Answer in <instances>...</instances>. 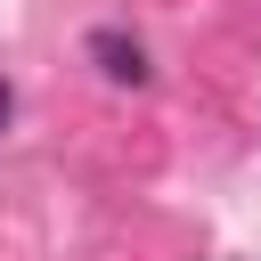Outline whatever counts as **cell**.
I'll return each mask as SVG.
<instances>
[{"label": "cell", "instance_id": "2", "mask_svg": "<svg viewBox=\"0 0 261 261\" xmlns=\"http://www.w3.org/2000/svg\"><path fill=\"white\" fill-rule=\"evenodd\" d=\"M8 114H16V82L0 73V130H8Z\"/></svg>", "mask_w": 261, "mask_h": 261}, {"label": "cell", "instance_id": "1", "mask_svg": "<svg viewBox=\"0 0 261 261\" xmlns=\"http://www.w3.org/2000/svg\"><path fill=\"white\" fill-rule=\"evenodd\" d=\"M90 65H98L106 82H122V90H139V82L155 73V65H147V49H139L122 24H98V33H90Z\"/></svg>", "mask_w": 261, "mask_h": 261}]
</instances>
